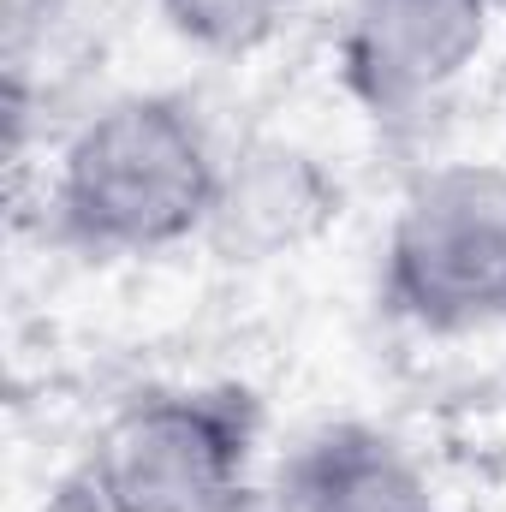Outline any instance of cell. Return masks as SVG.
I'll return each instance as SVG.
<instances>
[{
  "instance_id": "7",
  "label": "cell",
  "mask_w": 506,
  "mask_h": 512,
  "mask_svg": "<svg viewBox=\"0 0 506 512\" xmlns=\"http://www.w3.org/2000/svg\"><path fill=\"white\" fill-rule=\"evenodd\" d=\"M304 0H155L161 24L203 54H251Z\"/></svg>"
},
{
  "instance_id": "4",
  "label": "cell",
  "mask_w": 506,
  "mask_h": 512,
  "mask_svg": "<svg viewBox=\"0 0 506 512\" xmlns=\"http://www.w3.org/2000/svg\"><path fill=\"white\" fill-rule=\"evenodd\" d=\"M489 18L495 0H346L340 24L346 90L376 120L429 108L477 66Z\"/></svg>"
},
{
  "instance_id": "3",
  "label": "cell",
  "mask_w": 506,
  "mask_h": 512,
  "mask_svg": "<svg viewBox=\"0 0 506 512\" xmlns=\"http://www.w3.org/2000/svg\"><path fill=\"white\" fill-rule=\"evenodd\" d=\"M381 298L423 334L506 322V167L447 161L411 179L387 251Z\"/></svg>"
},
{
  "instance_id": "8",
  "label": "cell",
  "mask_w": 506,
  "mask_h": 512,
  "mask_svg": "<svg viewBox=\"0 0 506 512\" xmlns=\"http://www.w3.org/2000/svg\"><path fill=\"white\" fill-rule=\"evenodd\" d=\"M215 512H310V507H304L298 483L280 471V477H268V483H239Z\"/></svg>"
},
{
  "instance_id": "2",
  "label": "cell",
  "mask_w": 506,
  "mask_h": 512,
  "mask_svg": "<svg viewBox=\"0 0 506 512\" xmlns=\"http://www.w3.org/2000/svg\"><path fill=\"white\" fill-rule=\"evenodd\" d=\"M262 399L239 382L155 387L120 405L84 465L90 512H215L251 483Z\"/></svg>"
},
{
  "instance_id": "6",
  "label": "cell",
  "mask_w": 506,
  "mask_h": 512,
  "mask_svg": "<svg viewBox=\"0 0 506 512\" xmlns=\"http://www.w3.org/2000/svg\"><path fill=\"white\" fill-rule=\"evenodd\" d=\"M286 477L298 483L310 512H435L405 447H393L381 429L364 423H340L316 435L286 465Z\"/></svg>"
},
{
  "instance_id": "5",
  "label": "cell",
  "mask_w": 506,
  "mask_h": 512,
  "mask_svg": "<svg viewBox=\"0 0 506 512\" xmlns=\"http://www.w3.org/2000/svg\"><path fill=\"white\" fill-rule=\"evenodd\" d=\"M334 215H340V179L316 155L292 143H251L221 173L209 239L227 256L262 262L310 245Z\"/></svg>"
},
{
  "instance_id": "1",
  "label": "cell",
  "mask_w": 506,
  "mask_h": 512,
  "mask_svg": "<svg viewBox=\"0 0 506 512\" xmlns=\"http://www.w3.org/2000/svg\"><path fill=\"white\" fill-rule=\"evenodd\" d=\"M227 161L191 102L114 96L66 137L54 173V233L90 256L173 251L215 221Z\"/></svg>"
}]
</instances>
